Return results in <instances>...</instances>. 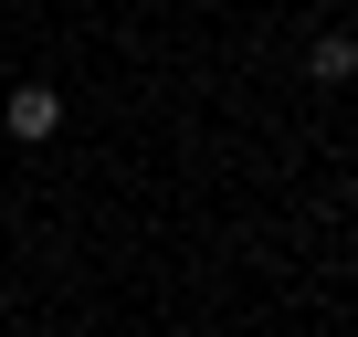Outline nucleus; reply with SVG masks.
<instances>
[{
  "instance_id": "obj_2",
  "label": "nucleus",
  "mask_w": 358,
  "mask_h": 337,
  "mask_svg": "<svg viewBox=\"0 0 358 337\" xmlns=\"http://www.w3.org/2000/svg\"><path fill=\"white\" fill-rule=\"evenodd\" d=\"M306 74H316V85H348V74H358V43H348V32H306Z\"/></svg>"
},
{
  "instance_id": "obj_4",
  "label": "nucleus",
  "mask_w": 358,
  "mask_h": 337,
  "mask_svg": "<svg viewBox=\"0 0 358 337\" xmlns=\"http://www.w3.org/2000/svg\"><path fill=\"white\" fill-rule=\"evenodd\" d=\"M295 11H316V0H295Z\"/></svg>"
},
{
  "instance_id": "obj_1",
  "label": "nucleus",
  "mask_w": 358,
  "mask_h": 337,
  "mask_svg": "<svg viewBox=\"0 0 358 337\" xmlns=\"http://www.w3.org/2000/svg\"><path fill=\"white\" fill-rule=\"evenodd\" d=\"M0 127H11L22 148H43V137L64 127V95H53V85H11V106H0Z\"/></svg>"
},
{
  "instance_id": "obj_3",
  "label": "nucleus",
  "mask_w": 358,
  "mask_h": 337,
  "mask_svg": "<svg viewBox=\"0 0 358 337\" xmlns=\"http://www.w3.org/2000/svg\"><path fill=\"white\" fill-rule=\"evenodd\" d=\"M348 222H358V180H348Z\"/></svg>"
}]
</instances>
